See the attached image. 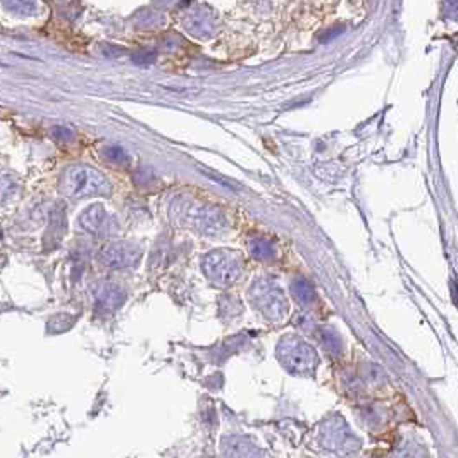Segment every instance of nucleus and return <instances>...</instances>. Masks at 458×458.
I'll return each mask as SVG.
<instances>
[{"label": "nucleus", "instance_id": "obj_19", "mask_svg": "<svg viewBox=\"0 0 458 458\" xmlns=\"http://www.w3.org/2000/svg\"><path fill=\"white\" fill-rule=\"evenodd\" d=\"M6 7H10L12 10H21V14H31V10L34 9V3L33 2H6L3 3Z\"/></svg>", "mask_w": 458, "mask_h": 458}, {"label": "nucleus", "instance_id": "obj_17", "mask_svg": "<svg viewBox=\"0 0 458 458\" xmlns=\"http://www.w3.org/2000/svg\"><path fill=\"white\" fill-rule=\"evenodd\" d=\"M155 59H157V54L154 50H141L133 55V62L138 65H150L154 64Z\"/></svg>", "mask_w": 458, "mask_h": 458}, {"label": "nucleus", "instance_id": "obj_11", "mask_svg": "<svg viewBox=\"0 0 458 458\" xmlns=\"http://www.w3.org/2000/svg\"><path fill=\"white\" fill-rule=\"evenodd\" d=\"M126 293L116 284H102L96 291V305L105 310H114L123 305Z\"/></svg>", "mask_w": 458, "mask_h": 458}, {"label": "nucleus", "instance_id": "obj_2", "mask_svg": "<svg viewBox=\"0 0 458 458\" xmlns=\"http://www.w3.org/2000/svg\"><path fill=\"white\" fill-rule=\"evenodd\" d=\"M202 269L203 274L212 284L226 288L241 275L243 258H241L240 251L220 248V250H214L203 257Z\"/></svg>", "mask_w": 458, "mask_h": 458}, {"label": "nucleus", "instance_id": "obj_1", "mask_svg": "<svg viewBox=\"0 0 458 458\" xmlns=\"http://www.w3.org/2000/svg\"><path fill=\"white\" fill-rule=\"evenodd\" d=\"M61 191L74 200L90 196H109L112 185L96 169L88 165H72L65 169L61 178Z\"/></svg>", "mask_w": 458, "mask_h": 458}, {"label": "nucleus", "instance_id": "obj_3", "mask_svg": "<svg viewBox=\"0 0 458 458\" xmlns=\"http://www.w3.org/2000/svg\"><path fill=\"white\" fill-rule=\"evenodd\" d=\"M278 358L291 374L309 375L317 365V353L296 336H284L278 344Z\"/></svg>", "mask_w": 458, "mask_h": 458}, {"label": "nucleus", "instance_id": "obj_13", "mask_svg": "<svg viewBox=\"0 0 458 458\" xmlns=\"http://www.w3.org/2000/svg\"><path fill=\"white\" fill-rule=\"evenodd\" d=\"M248 248H250V253L253 255L258 260H274L278 257V248L271 243V241L264 240V238H253V240L248 241Z\"/></svg>", "mask_w": 458, "mask_h": 458}, {"label": "nucleus", "instance_id": "obj_5", "mask_svg": "<svg viewBox=\"0 0 458 458\" xmlns=\"http://www.w3.org/2000/svg\"><path fill=\"white\" fill-rule=\"evenodd\" d=\"M183 224L193 227L200 234L216 236L226 227V216L216 207L207 205H189L185 207L183 212Z\"/></svg>", "mask_w": 458, "mask_h": 458}, {"label": "nucleus", "instance_id": "obj_8", "mask_svg": "<svg viewBox=\"0 0 458 458\" xmlns=\"http://www.w3.org/2000/svg\"><path fill=\"white\" fill-rule=\"evenodd\" d=\"M320 439H322V446L334 453H343V451H351L357 448V441L341 420H331L327 426H324Z\"/></svg>", "mask_w": 458, "mask_h": 458}, {"label": "nucleus", "instance_id": "obj_14", "mask_svg": "<svg viewBox=\"0 0 458 458\" xmlns=\"http://www.w3.org/2000/svg\"><path fill=\"white\" fill-rule=\"evenodd\" d=\"M103 158L109 160L110 164L116 165H124L127 164V160H129L127 154L121 147H107L105 150H103Z\"/></svg>", "mask_w": 458, "mask_h": 458}, {"label": "nucleus", "instance_id": "obj_12", "mask_svg": "<svg viewBox=\"0 0 458 458\" xmlns=\"http://www.w3.org/2000/svg\"><path fill=\"white\" fill-rule=\"evenodd\" d=\"M291 295L300 306H310L315 303V289L305 278H296L291 282Z\"/></svg>", "mask_w": 458, "mask_h": 458}, {"label": "nucleus", "instance_id": "obj_16", "mask_svg": "<svg viewBox=\"0 0 458 458\" xmlns=\"http://www.w3.org/2000/svg\"><path fill=\"white\" fill-rule=\"evenodd\" d=\"M320 337H322L324 344H326V348L329 351H333V353H340L341 351V341L340 337H337V334L334 333V331H331L329 327H326V329L320 333Z\"/></svg>", "mask_w": 458, "mask_h": 458}, {"label": "nucleus", "instance_id": "obj_6", "mask_svg": "<svg viewBox=\"0 0 458 458\" xmlns=\"http://www.w3.org/2000/svg\"><path fill=\"white\" fill-rule=\"evenodd\" d=\"M141 248L138 244L127 243V241H116L109 243L100 251V262L110 269H126L133 267L140 262Z\"/></svg>", "mask_w": 458, "mask_h": 458}, {"label": "nucleus", "instance_id": "obj_7", "mask_svg": "<svg viewBox=\"0 0 458 458\" xmlns=\"http://www.w3.org/2000/svg\"><path fill=\"white\" fill-rule=\"evenodd\" d=\"M79 224H81L85 231L92 234H98V236L112 234L117 229L116 219L100 203H93L88 209L83 210L81 216H79Z\"/></svg>", "mask_w": 458, "mask_h": 458}, {"label": "nucleus", "instance_id": "obj_4", "mask_svg": "<svg viewBox=\"0 0 458 458\" xmlns=\"http://www.w3.org/2000/svg\"><path fill=\"white\" fill-rule=\"evenodd\" d=\"M248 296H250L251 305L260 310L265 319H284L286 312H288V303H286V298L282 296L281 289H279L271 279H257V281L251 284Z\"/></svg>", "mask_w": 458, "mask_h": 458}, {"label": "nucleus", "instance_id": "obj_9", "mask_svg": "<svg viewBox=\"0 0 458 458\" xmlns=\"http://www.w3.org/2000/svg\"><path fill=\"white\" fill-rule=\"evenodd\" d=\"M183 23H185L186 31L195 38H205L212 33V17H210L209 10L203 7L188 10Z\"/></svg>", "mask_w": 458, "mask_h": 458}, {"label": "nucleus", "instance_id": "obj_20", "mask_svg": "<svg viewBox=\"0 0 458 458\" xmlns=\"http://www.w3.org/2000/svg\"><path fill=\"white\" fill-rule=\"evenodd\" d=\"M340 33H343V28H331V30H327V31H324L322 34H320V40L319 41H324V43H326V41H331V40H334V38L337 37V34Z\"/></svg>", "mask_w": 458, "mask_h": 458}, {"label": "nucleus", "instance_id": "obj_10", "mask_svg": "<svg viewBox=\"0 0 458 458\" xmlns=\"http://www.w3.org/2000/svg\"><path fill=\"white\" fill-rule=\"evenodd\" d=\"M224 453L227 458H260L253 443L238 436L224 439Z\"/></svg>", "mask_w": 458, "mask_h": 458}, {"label": "nucleus", "instance_id": "obj_15", "mask_svg": "<svg viewBox=\"0 0 458 458\" xmlns=\"http://www.w3.org/2000/svg\"><path fill=\"white\" fill-rule=\"evenodd\" d=\"M14 193H16V185H14L12 179L0 174V205L9 202L14 196Z\"/></svg>", "mask_w": 458, "mask_h": 458}, {"label": "nucleus", "instance_id": "obj_18", "mask_svg": "<svg viewBox=\"0 0 458 458\" xmlns=\"http://www.w3.org/2000/svg\"><path fill=\"white\" fill-rule=\"evenodd\" d=\"M72 136H74V134H72V131L69 129V127H65V126H57V127H54V129H52V138H54V140H57V141H71Z\"/></svg>", "mask_w": 458, "mask_h": 458}]
</instances>
